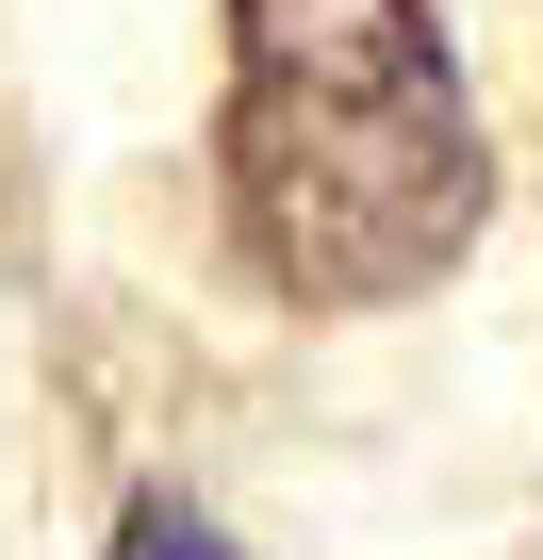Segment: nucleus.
<instances>
[{"mask_svg": "<svg viewBox=\"0 0 543 560\" xmlns=\"http://www.w3.org/2000/svg\"><path fill=\"white\" fill-rule=\"evenodd\" d=\"M214 198L263 298L297 314H396L477 247L494 132L428 0H214Z\"/></svg>", "mask_w": 543, "mask_h": 560, "instance_id": "nucleus-1", "label": "nucleus"}, {"mask_svg": "<svg viewBox=\"0 0 543 560\" xmlns=\"http://www.w3.org/2000/svg\"><path fill=\"white\" fill-rule=\"evenodd\" d=\"M99 560H247L214 511H181V494H132L116 527H99Z\"/></svg>", "mask_w": 543, "mask_h": 560, "instance_id": "nucleus-2", "label": "nucleus"}]
</instances>
